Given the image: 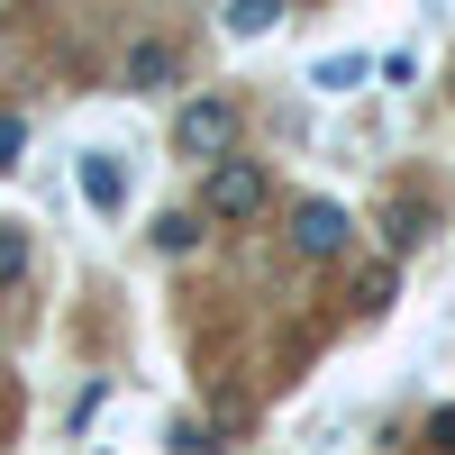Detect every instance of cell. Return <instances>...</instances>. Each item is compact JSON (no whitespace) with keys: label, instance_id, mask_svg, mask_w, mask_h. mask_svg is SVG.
Listing matches in <instances>:
<instances>
[{"label":"cell","instance_id":"obj_2","mask_svg":"<svg viewBox=\"0 0 455 455\" xmlns=\"http://www.w3.org/2000/svg\"><path fill=\"white\" fill-rule=\"evenodd\" d=\"M228 137H237V109H228V100H182V119H173V156L219 164V156H228Z\"/></svg>","mask_w":455,"mask_h":455},{"label":"cell","instance_id":"obj_11","mask_svg":"<svg viewBox=\"0 0 455 455\" xmlns=\"http://www.w3.org/2000/svg\"><path fill=\"white\" fill-rule=\"evenodd\" d=\"M19 146H28V119H10V109H0V164H19Z\"/></svg>","mask_w":455,"mask_h":455},{"label":"cell","instance_id":"obj_8","mask_svg":"<svg viewBox=\"0 0 455 455\" xmlns=\"http://www.w3.org/2000/svg\"><path fill=\"white\" fill-rule=\"evenodd\" d=\"M274 19H283V0H228V28L237 36H264Z\"/></svg>","mask_w":455,"mask_h":455},{"label":"cell","instance_id":"obj_4","mask_svg":"<svg viewBox=\"0 0 455 455\" xmlns=\"http://www.w3.org/2000/svg\"><path fill=\"white\" fill-rule=\"evenodd\" d=\"M83 201L109 219V210H128V164L119 156H83Z\"/></svg>","mask_w":455,"mask_h":455},{"label":"cell","instance_id":"obj_3","mask_svg":"<svg viewBox=\"0 0 455 455\" xmlns=\"http://www.w3.org/2000/svg\"><path fill=\"white\" fill-rule=\"evenodd\" d=\"M291 246L300 255H337V246H347V210H337V201H300L291 210Z\"/></svg>","mask_w":455,"mask_h":455},{"label":"cell","instance_id":"obj_12","mask_svg":"<svg viewBox=\"0 0 455 455\" xmlns=\"http://www.w3.org/2000/svg\"><path fill=\"white\" fill-rule=\"evenodd\" d=\"M428 446H446V455H455V410H437V419H428Z\"/></svg>","mask_w":455,"mask_h":455},{"label":"cell","instance_id":"obj_10","mask_svg":"<svg viewBox=\"0 0 455 455\" xmlns=\"http://www.w3.org/2000/svg\"><path fill=\"white\" fill-rule=\"evenodd\" d=\"M401 283H392V264H373V274H355V310H383Z\"/></svg>","mask_w":455,"mask_h":455},{"label":"cell","instance_id":"obj_9","mask_svg":"<svg viewBox=\"0 0 455 455\" xmlns=\"http://www.w3.org/2000/svg\"><path fill=\"white\" fill-rule=\"evenodd\" d=\"M310 83H319V92H355V83H364V55H328Z\"/></svg>","mask_w":455,"mask_h":455},{"label":"cell","instance_id":"obj_1","mask_svg":"<svg viewBox=\"0 0 455 455\" xmlns=\"http://www.w3.org/2000/svg\"><path fill=\"white\" fill-rule=\"evenodd\" d=\"M264 201H274V182H264L255 164H237V156H219V164H210V182H201V219H219V228L264 219Z\"/></svg>","mask_w":455,"mask_h":455},{"label":"cell","instance_id":"obj_6","mask_svg":"<svg viewBox=\"0 0 455 455\" xmlns=\"http://www.w3.org/2000/svg\"><path fill=\"white\" fill-rule=\"evenodd\" d=\"M119 73H128V92H156L164 73H173V55H164V46H128V64H119Z\"/></svg>","mask_w":455,"mask_h":455},{"label":"cell","instance_id":"obj_7","mask_svg":"<svg viewBox=\"0 0 455 455\" xmlns=\"http://www.w3.org/2000/svg\"><path fill=\"white\" fill-rule=\"evenodd\" d=\"M10 283H28V228L0 219V291H10Z\"/></svg>","mask_w":455,"mask_h":455},{"label":"cell","instance_id":"obj_5","mask_svg":"<svg viewBox=\"0 0 455 455\" xmlns=\"http://www.w3.org/2000/svg\"><path fill=\"white\" fill-rule=\"evenodd\" d=\"M201 228H210L201 210H164V219H156V246H164V255H192V246H201Z\"/></svg>","mask_w":455,"mask_h":455}]
</instances>
